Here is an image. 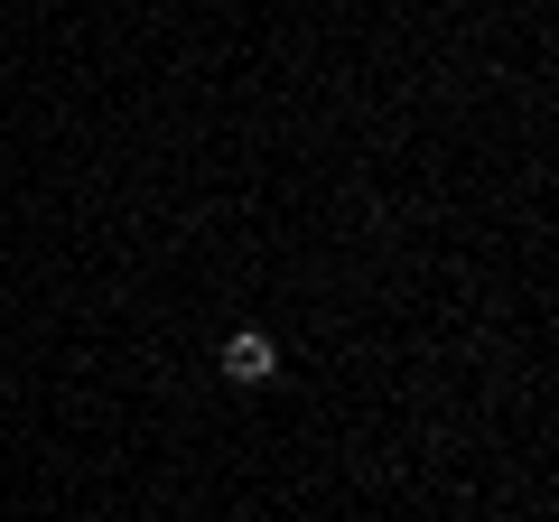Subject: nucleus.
Listing matches in <instances>:
<instances>
[{"instance_id":"1","label":"nucleus","mask_w":559,"mask_h":522,"mask_svg":"<svg viewBox=\"0 0 559 522\" xmlns=\"http://www.w3.org/2000/svg\"><path fill=\"white\" fill-rule=\"evenodd\" d=\"M224 382H242V392L280 382V345L261 336V327H234V336H224Z\"/></svg>"}]
</instances>
